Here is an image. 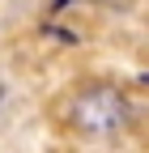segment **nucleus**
<instances>
[{
    "mask_svg": "<svg viewBox=\"0 0 149 153\" xmlns=\"http://www.w3.org/2000/svg\"><path fill=\"white\" fill-rule=\"evenodd\" d=\"M0 102H4V85H0Z\"/></svg>",
    "mask_w": 149,
    "mask_h": 153,
    "instance_id": "f03ea898",
    "label": "nucleus"
},
{
    "mask_svg": "<svg viewBox=\"0 0 149 153\" xmlns=\"http://www.w3.org/2000/svg\"><path fill=\"white\" fill-rule=\"evenodd\" d=\"M72 123L89 136H102V132H115L124 119H128V102L115 85H89L72 98Z\"/></svg>",
    "mask_w": 149,
    "mask_h": 153,
    "instance_id": "f257e3e1",
    "label": "nucleus"
}]
</instances>
